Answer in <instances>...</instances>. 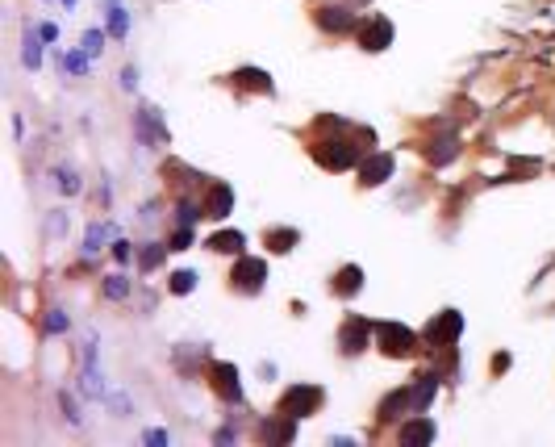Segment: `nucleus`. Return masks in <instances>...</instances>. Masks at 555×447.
Masks as SVG:
<instances>
[{
	"mask_svg": "<svg viewBox=\"0 0 555 447\" xmlns=\"http://www.w3.org/2000/svg\"><path fill=\"white\" fill-rule=\"evenodd\" d=\"M318 406H322V389L318 385H292L280 397V414L284 418H309V414H318Z\"/></svg>",
	"mask_w": 555,
	"mask_h": 447,
	"instance_id": "nucleus-1",
	"label": "nucleus"
},
{
	"mask_svg": "<svg viewBox=\"0 0 555 447\" xmlns=\"http://www.w3.org/2000/svg\"><path fill=\"white\" fill-rule=\"evenodd\" d=\"M376 343H380L384 356H410L418 347V334L401 322H376Z\"/></svg>",
	"mask_w": 555,
	"mask_h": 447,
	"instance_id": "nucleus-2",
	"label": "nucleus"
},
{
	"mask_svg": "<svg viewBox=\"0 0 555 447\" xmlns=\"http://www.w3.org/2000/svg\"><path fill=\"white\" fill-rule=\"evenodd\" d=\"M376 334V322H368V318H359V314H351L346 322H342V330H338V347H342V356H359V352H368V339Z\"/></svg>",
	"mask_w": 555,
	"mask_h": 447,
	"instance_id": "nucleus-3",
	"label": "nucleus"
},
{
	"mask_svg": "<svg viewBox=\"0 0 555 447\" xmlns=\"http://www.w3.org/2000/svg\"><path fill=\"white\" fill-rule=\"evenodd\" d=\"M314 159L322 163V168H334V172H346L351 163L359 159V151L351 146L346 138H330V142H318L314 146Z\"/></svg>",
	"mask_w": 555,
	"mask_h": 447,
	"instance_id": "nucleus-4",
	"label": "nucleus"
},
{
	"mask_svg": "<svg viewBox=\"0 0 555 447\" xmlns=\"http://www.w3.org/2000/svg\"><path fill=\"white\" fill-rule=\"evenodd\" d=\"M263 280H268V260H250V255H242V260L234 264V272H230V284H234L238 293H259Z\"/></svg>",
	"mask_w": 555,
	"mask_h": 447,
	"instance_id": "nucleus-5",
	"label": "nucleus"
},
{
	"mask_svg": "<svg viewBox=\"0 0 555 447\" xmlns=\"http://www.w3.org/2000/svg\"><path fill=\"white\" fill-rule=\"evenodd\" d=\"M134 130H138V142H142V146L167 142V126H163V113H159L155 105H142V109L134 113Z\"/></svg>",
	"mask_w": 555,
	"mask_h": 447,
	"instance_id": "nucleus-6",
	"label": "nucleus"
},
{
	"mask_svg": "<svg viewBox=\"0 0 555 447\" xmlns=\"http://www.w3.org/2000/svg\"><path fill=\"white\" fill-rule=\"evenodd\" d=\"M460 334H464V314H460V310H442V314L430 318V326H426L430 347H447V343H456Z\"/></svg>",
	"mask_w": 555,
	"mask_h": 447,
	"instance_id": "nucleus-7",
	"label": "nucleus"
},
{
	"mask_svg": "<svg viewBox=\"0 0 555 447\" xmlns=\"http://www.w3.org/2000/svg\"><path fill=\"white\" fill-rule=\"evenodd\" d=\"M359 46H364V51H372V55L388 51V46H392V21L380 17V13H368V21L359 30Z\"/></svg>",
	"mask_w": 555,
	"mask_h": 447,
	"instance_id": "nucleus-8",
	"label": "nucleus"
},
{
	"mask_svg": "<svg viewBox=\"0 0 555 447\" xmlns=\"http://www.w3.org/2000/svg\"><path fill=\"white\" fill-rule=\"evenodd\" d=\"M392 168H397V159H392L388 151H376V155H368V159L359 163V180H364L368 188H376V184H384V180L392 176Z\"/></svg>",
	"mask_w": 555,
	"mask_h": 447,
	"instance_id": "nucleus-9",
	"label": "nucleus"
},
{
	"mask_svg": "<svg viewBox=\"0 0 555 447\" xmlns=\"http://www.w3.org/2000/svg\"><path fill=\"white\" fill-rule=\"evenodd\" d=\"M200 209H205V218H213V222H222L230 209H234V188L230 184H209V192H205V205H200Z\"/></svg>",
	"mask_w": 555,
	"mask_h": 447,
	"instance_id": "nucleus-10",
	"label": "nucleus"
},
{
	"mask_svg": "<svg viewBox=\"0 0 555 447\" xmlns=\"http://www.w3.org/2000/svg\"><path fill=\"white\" fill-rule=\"evenodd\" d=\"M209 376H213V389L226 397V402H234V406L242 402V385H238V368L234 364H213Z\"/></svg>",
	"mask_w": 555,
	"mask_h": 447,
	"instance_id": "nucleus-11",
	"label": "nucleus"
},
{
	"mask_svg": "<svg viewBox=\"0 0 555 447\" xmlns=\"http://www.w3.org/2000/svg\"><path fill=\"white\" fill-rule=\"evenodd\" d=\"M330 288H334L338 297H355V293L364 288V268H359V264L338 268V272H334V280H330Z\"/></svg>",
	"mask_w": 555,
	"mask_h": 447,
	"instance_id": "nucleus-12",
	"label": "nucleus"
},
{
	"mask_svg": "<svg viewBox=\"0 0 555 447\" xmlns=\"http://www.w3.org/2000/svg\"><path fill=\"white\" fill-rule=\"evenodd\" d=\"M405 410H414V397H410V389H392L388 397H384V402H380V422H397L401 414H405Z\"/></svg>",
	"mask_w": 555,
	"mask_h": 447,
	"instance_id": "nucleus-13",
	"label": "nucleus"
},
{
	"mask_svg": "<svg viewBox=\"0 0 555 447\" xmlns=\"http://www.w3.org/2000/svg\"><path fill=\"white\" fill-rule=\"evenodd\" d=\"M205 247H209V251H217V255H242L246 234H242V230H217Z\"/></svg>",
	"mask_w": 555,
	"mask_h": 447,
	"instance_id": "nucleus-14",
	"label": "nucleus"
},
{
	"mask_svg": "<svg viewBox=\"0 0 555 447\" xmlns=\"http://www.w3.org/2000/svg\"><path fill=\"white\" fill-rule=\"evenodd\" d=\"M410 397H414V410H418V414H422V410H430V402L438 397V376H434V372L418 376V385L410 389Z\"/></svg>",
	"mask_w": 555,
	"mask_h": 447,
	"instance_id": "nucleus-15",
	"label": "nucleus"
},
{
	"mask_svg": "<svg viewBox=\"0 0 555 447\" xmlns=\"http://www.w3.org/2000/svg\"><path fill=\"white\" fill-rule=\"evenodd\" d=\"M230 80H234L238 88H255V92H268V96H272V76L259 71V67H238Z\"/></svg>",
	"mask_w": 555,
	"mask_h": 447,
	"instance_id": "nucleus-16",
	"label": "nucleus"
},
{
	"mask_svg": "<svg viewBox=\"0 0 555 447\" xmlns=\"http://www.w3.org/2000/svg\"><path fill=\"white\" fill-rule=\"evenodd\" d=\"M318 25L334 30V34H346L351 25H355V13H346V9H318Z\"/></svg>",
	"mask_w": 555,
	"mask_h": 447,
	"instance_id": "nucleus-17",
	"label": "nucleus"
},
{
	"mask_svg": "<svg viewBox=\"0 0 555 447\" xmlns=\"http://www.w3.org/2000/svg\"><path fill=\"white\" fill-rule=\"evenodd\" d=\"M42 34H34V30H25V38H21V63L29 67V71H38L42 67Z\"/></svg>",
	"mask_w": 555,
	"mask_h": 447,
	"instance_id": "nucleus-18",
	"label": "nucleus"
},
{
	"mask_svg": "<svg viewBox=\"0 0 555 447\" xmlns=\"http://www.w3.org/2000/svg\"><path fill=\"white\" fill-rule=\"evenodd\" d=\"M434 422H426V418H414V422H405L401 426V443H434Z\"/></svg>",
	"mask_w": 555,
	"mask_h": 447,
	"instance_id": "nucleus-19",
	"label": "nucleus"
},
{
	"mask_svg": "<svg viewBox=\"0 0 555 447\" xmlns=\"http://www.w3.org/2000/svg\"><path fill=\"white\" fill-rule=\"evenodd\" d=\"M105 21H109V34L113 38H126L130 34V13L121 5H105Z\"/></svg>",
	"mask_w": 555,
	"mask_h": 447,
	"instance_id": "nucleus-20",
	"label": "nucleus"
},
{
	"mask_svg": "<svg viewBox=\"0 0 555 447\" xmlns=\"http://www.w3.org/2000/svg\"><path fill=\"white\" fill-rule=\"evenodd\" d=\"M263 242L272 247V251H280V255H284V251H292V247L300 242V234H296V230H268V234H263Z\"/></svg>",
	"mask_w": 555,
	"mask_h": 447,
	"instance_id": "nucleus-21",
	"label": "nucleus"
},
{
	"mask_svg": "<svg viewBox=\"0 0 555 447\" xmlns=\"http://www.w3.org/2000/svg\"><path fill=\"white\" fill-rule=\"evenodd\" d=\"M59 67H63V76H84L88 71V55L84 51H67V55H59Z\"/></svg>",
	"mask_w": 555,
	"mask_h": 447,
	"instance_id": "nucleus-22",
	"label": "nucleus"
},
{
	"mask_svg": "<svg viewBox=\"0 0 555 447\" xmlns=\"http://www.w3.org/2000/svg\"><path fill=\"white\" fill-rule=\"evenodd\" d=\"M167 288H172L176 297H188V293L196 288V272H188V268H184V272H172V276H167Z\"/></svg>",
	"mask_w": 555,
	"mask_h": 447,
	"instance_id": "nucleus-23",
	"label": "nucleus"
},
{
	"mask_svg": "<svg viewBox=\"0 0 555 447\" xmlns=\"http://www.w3.org/2000/svg\"><path fill=\"white\" fill-rule=\"evenodd\" d=\"M456 151H460V146H456V138L447 134V138H438V142L430 146V159H434V163H451V159H456Z\"/></svg>",
	"mask_w": 555,
	"mask_h": 447,
	"instance_id": "nucleus-24",
	"label": "nucleus"
},
{
	"mask_svg": "<svg viewBox=\"0 0 555 447\" xmlns=\"http://www.w3.org/2000/svg\"><path fill=\"white\" fill-rule=\"evenodd\" d=\"M80 51H84L88 59H96L100 51H105V30H88V34L80 38Z\"/></svg>",
	"mask_w": 555,
	"mask_h": 447,
	"instance_id": "nucleus-25",
	"label": "nucleus"
},
{
	"mask_svg": "<svg viewBox=\"0 0 555 447\" xmlns=\"http://www.w3.org/2000/svg\"><path fill=\"white\" fill-rule=\"evenodd\" d=\"M105 297H109V301H121V297H130V280H126L121 272L105 276Z\"/></svg>",
	"mask_w": 555,
	"mask_h": 447,
	"instance_id": "nucleus-26",
	"label": "nucleus"
},
{
	"mask_svg": "<svg viewBox=\"0 0 555 447\" xmlns=\"http://www.w3.org/2000/svg\"><path fill=\"white\" fill-rule=\"evenodd\" d=\"M55 184H59V192H63V196H75V192H80V176H75V168H59V172H55Z\"/></svg>",
	"mask_w": 555,
	"mask_h": 447,
	"instance_id": "nucleus-27",
	"label": "nucleus"
},
{
	"mask_svg": "<svg viewBox=\"0 0 555 447\" xmlns=\"http://www.w3.org/2000/svg\"><path fill=\"white\" fill-rule=\"evenodd\" d=\"M105 238H109V226H100V222H96V226H88V238H84V251H88V255H96L100 247H105Z\"/></svg>",
	"mask_w": 555,
	"mask_h": 447,
	"instance_id": "nucleus-28",
	"label": "nucleus"
},
{
	"mask_svg": "<svg viewBox=\"0 0 555 447\" xmlns=\"http://www.w3.org/2000/svg\"><path fill=\"white\" fill-rule=\"evenodd\" d=\"M292 422H296V418H288V422H272V426L263 422V431H259V435H263V439H276V443H288V439H292Z\"/></svg>",
	"mask_w": 555,
	"mask_h": 447,
	"instance_id": "nucleus-29",
	"label": "nucleus"
},
{
	"mask_svg": "<svg viewBox=\"0 0 555 447\" xmlns=\"http://www.w3.org/2000/svg\"><path fill=\"white\" fill-rule=\"evenodd\" d=\"M67 326H71V318H67L63 310H50V314H46V334H63Z\"/></svg>",
	"mask_w": 555,
	"mask_h": 447,
	"instance_id": "nucleus-30",
	"label": "nucleus"
},
{
	"mask_svg": "<svg viewBox=\"0 0 555 447\" xmlns=\"http://www.w3.org/2000/svg\"><path fill=\"white\" fill-rule=\"evenodd\" d=\"M196 218H205V209H196L192 201H180V209H176V222H180V226H192Z\"/></svg>",
	"mask_w": 555,
	"mask_h": 447,
	"instance_id": "nucleus-31",
	"label": "nucleus"
},
{
	"mask_svg": "<svg viewBox=\"0 0 555 447\" xmlns=\"http://www.w3.org/2000/svg\"><path fill=\"white\" fill-rule=\"evenodd\" d=\"M163 251H167V247H159V242H146V251H142V272H150V268H155V264L163 260Z\"/></svg>",
	"mask_w": 555,
	"mask_h": 447,
	"instance_id": "nucleus-32",
	"label": "nucleus"
},
{
	"mask_svg": "<svg viewBox=\"0 0 555 447\" xmlns=\"http://www.w3.org/2000/svg\"><path fill=\"white\" fill-rule=\"evenodd\" d=\"M188 247H192V226H180V230L172 234V247H167V251H188Z\"/></svg>",
	"mask_w": 555,
	"mask_h": 447,
	"instance_id": "nucleus-33",
	"label": "nucleus"
},
{
	"mask_svg": "<svg viewBox=\"0 0 555 447\" xmlns=\"http://www.w3.org/2000/svg\"><path fill=\"white\" fill-rule=\"evenodd\" d=\"M59 406H63V418H67L71 426H80V422H84V418H80V406H75V397H67V393H63V397H59Z\"/></svg>",
	"mask_w": 555,
	"mask_h": 447,
	"instance_id": "nucleus-34",
	"label": "nucleus"
},
{
	"mask_svg": "<svg viewBox=\"0 0 555 447\" xmlns=\"http://www.w3.org/2000/svg\"><path fill=\"white\" fill-rule=\"evenodd\" d=\"M67 226H71V222H67V214H55V218H50V226H46V230H50V238H59V234H63Z\"/></svg>",
	"mask_w": 555,
	"mask_h": 447,
	"instance_id": "nucleus-35",
	"label": "nucleus"
},
{
	"mask_svg": "<svg viewBox=\"0 0 555 447\" xmlns=\"http://www.w3.org/2000/svg\"><path fill=\"white\" fill-rule=\"evenodd\" d=\"M130 255H134V251H130V242H126V238H117V242H113V260H117V264H130Z\"/></svg>",
	"mask_w": 555,
	"mask_h": 447,
	"instance_id": "nucleus-36",
	"label": "nucleus"
},
{
	"mask_svg": "<svg viewBox=\"0 0 555 447\" xmlns=\"http://www.w3.org/2000/svg\"><path fill=\"white\" fill-rule=\"evenodd\" d=\"M121 88H126V92L138 88V67H121Z\"/></svg>",
	"mask_w": 555,
	"mask_h": 447,
	"instance_id": "nucleus-37",
	"label": "nucleus"
},
{
	"mask_svg": "<svg viewBox=\"0 0 555 447\" xmlns=\"http://www.w3.org/2000/svg\"><path fill=\"white\" fill-rule=\"evenodd\" d=\"M146 443H172V435H167V431H150Z\"/></svg>",
	"mask_w": 555,
	"mask_h": 447,
	"instance_id": "nucleus-38",
	"label": "nucleus"
},
{
	"mask_svg": "<svg viewBox=\"0 0 555 447\" xmlns=\"http://www.w3.org/2000/svg\"><path fill=\"white\" fill-rule=\"evenodd\" d=\"M38 34H42L46 42H55V38H59V30H55V25H38Z\"/></svg>",
	"mask_w": 555,
	"mask_h": 447,
	"instance_id": "nucleus-39",
	"label": "nucleus"
},
{
	"mask_svg": "<svg viewBox=\"0 0 555 447\" xmlns=\"http://www.w3.org/2000/svg\"><path fill=\"white\" fill-rule=\"evenodd\" d=\"M63 5H67V13H71V9H75V0H63Z\"/></svg>",
	"mask_w": 555,
	"mask_h": 447,
	"instance_id": "nucleus-40",
	"label": "nucleus"
}]
</instances>
